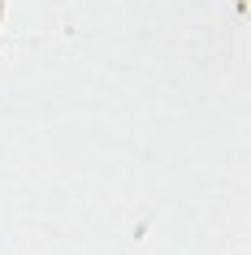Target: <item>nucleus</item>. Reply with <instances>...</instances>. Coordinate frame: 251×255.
I'll list each match as a JSON object with an SVG mask.
<instances>
[]
</instances>
